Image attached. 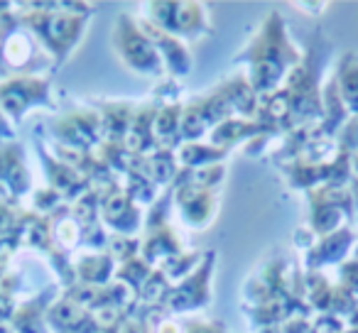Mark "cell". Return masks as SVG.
<instances>
[{"label":"cell","mask_w":358,"mask_h":333,"mask_svg":"<svg viewBox=\"0 0 358 333\" xmlns=\"http://www.w3.org/2000/svg\"><path fill=\"white\" fill-rule=\"evenodd\" d=\"M101 223L120 235H135L143 228L138 204L125 194L120 182L101 196Z\"/></svg>","instance_id":"9"},{"label":"cell","mask_w":358,"mask_h":333,"mask_svg":"<svg viewBox=\"0 0 358 333\" xmlns=\"http://www.w3.org/2000/svg\"><path fill=\"white\" fill-rule=\"evenodd\" d=\"M22 216H25V211L20 209L17 201L0 199V238H13V235H17Z\"/></svg>","instance_id":"34"},{"label":"cell","mask_w":358,"mask_h":333,"mask_svg":"<svg viewBox=\"0 0 358 333\" xmlns=\"http://www.w3.org/2000/svg\"><path fill=\"white\" fill-rule=\"evenodd\" d=\"M118 333H152L150 331V326L143 321V318L138 316V313H130V316L123 318V323H120V331Z\"/></svg>","instance_id":"38"},{"label":"cell","mask_w":358,"mask_h":333,"mask_svg":"<svg viewBox=\"0 0 358 333\" xmlns=\"http://www.w3.org/2000/svg\"><path fill=\"white\" fill-rule=\"evenodd\" d=\"M351 177L358 182V152L351 154Z\"/></svg>","instance_id":"40"},{"label":"cell","mask_w":358,"mask_h":333,"mask_svg":"<svg viewBox=\"0 0 358 333\" xmlns=\"http://www.w3.org/2000/svg\"><path fill=\"white\" fill-rule=\"evenodd\" d=\"M221 89L229 96V103H231V108H234V113H241L248 120H258L260 98L253 91V86H250L248 76H243V74L231 76V79H226L224 84H221Z\"/></svg>","instance_id":"20"},{"label":"cell","mask_w":358,"mask_h":333,"mask_svg":"<svg viewBox=\"0 0 358 333\" xmlns=\"http://www.w3.org/2000/svg\"><path fill=\"white\" fill-rule=\"evenodd\" d=\"M13 138H15V130H13V125L8 123V118L3 115V110H0V140H8V142H10Z\"/></svg>","instance_id":"39"},{"label":"cell","mask_w":358,"mask_h":333,"mask_svg":"<svg viewBox=\"0 0 358 333\" xmlns=\"http://www.w3.org/2000/svg\"><path fill=\"white\" fill-rule=\"evenodd\" d=\"M55 142L69 145V147L91 149L94 152L103 142V130H101V115L94 108H74L69 113L59 115L52 123Z\"/></svg>","instance_id":"7"},{"label":"cell","mask_w":358,"mask_h":333,"mask_svg":"<svg viewBox=\"0 0 358 333\" xmlns=\"http://www.w3.org/2000/svg\"><path fill=\"white\" fill-rule=\"evenodd\" d=\"M172 199L177 201L182 219L192 228H204L211 223L219 209V199L211 189H201L194 184H174L172 186Z\"/></svg>","instance_id":"13"},{"label":"cell","mask_w":358,"mask_h":333,"mask_svg":"<svg viewBox=\"0 0 358 333\" xmlns=\"http://www.w3.org/2000/svg\"><path fill=\"white\" fill-rule=\"evenodd\" d=\"M152 269H155L152 265H150L148 260H143V255H138V258L128 260V262H123L120 267H115L113 279L115 282H123L125 287H130L133 292H138L145 284V279L152 274Z\"/></svg>","instance_id":"31"},{"label":"cell","mask_w":358,"mask_h":333,"mask_svg":"<svg viewBox=\"0 0 358 333\" xmlns=\"http://www.w3.org/2000/svg\"><path fill=\"white\" fill-rule=\"evenodd\" d=\"M182 110L185 105L172 101V103H159L157 113H155L152 123V138L157 149H177L182 145L179 140V120H182Z\"/></svg>","instance_id":"19"},{"label":"cell","mask_w":358,"mask_h":333,"mask_svg":"<svg viewBox=\"0 0 358 333\" xmlns=\"http://www.w3.org/2000/svg\"><path fill=\"white\" fill-rule=\"evenodd\" d=\"M22 27L37 37L55 64H64L84 35L91 6L86 3H25L20 6Z\"/></svg>","instance_id":"2"},{"label":"cell","mask_w":358,"mask_h":333,"mask_svg":"<svg viewBox=\"0 0 358 333\" xmlns=\"http://www.w3.org/2000/svg\"><path fill=\"white\" fill-rule=\"evenodd\" d=\"M182 253V240L174 233V228L167 223H157V225H145L143 228V243H140V255L143 260H148L150 265H159L167 258Z\"/></svg>","instance_id":"14"},{"label":"cell","mask_w":358,"mask_h":333,"mask_svg":"<svg viewBox=\"0 0 358 333\" xmlns=\"http://www.w3.org/2000/svg\"><path fill=\"white\" fill-rule=\"evenodd\" d=\"M148 20L155 22L159 30L169 32L174 37H201L211 35V20L209 13L201 3H192V0H155L148 3Z\"/></svg>","instance_id":"3"},{"label":"cell","mask_w":358,"mask_h":333,"mask_svg":"<svg viewBox=\"0 0 358 333\" xmlns=\"http://www.w3.org/2000/svg\"><path fill=\"white\" fill-rule=\"evenodd\" d=\"M32 191V177L22 147L10 140L0 145V199L20 201Z\"/></svg>","instance_id":"8"},{"label":"cell","mask_w":358,"mask_h":333,"mask_svg":"<svg viewBox=\"0 0 358 333\" xmlns=\"http://www.w3.org/2000/svg\"><path fill=\"white\" fill-rule=\"evenodd\" d=\"M76 282L91 284V287H106L110 284L115 274V262L110 260L108 253H91L84 255L79 262L74 265Z\"/></svg>","instance_id":"21"},{"label":"cell","mask_w":358,"mask_h":333,"mask_svg":"<svg viewBox=\"0 0 358 333\" xmlns=\"http://www.w3.org/2000/svg\"><path fill=\"white\" fill-rule=\"evenodd\" d=\"M103 253L110 255L113 262H128V260L138 258L140 255V240L135 235H120V233H110L106 240V250Z\"/></svg>","instance_id":"33"},{"label":"cell","mask_w":358,"mask_h":333,"mask_svg":"<svg viewBox=\"0 0 358 333\" xmlns=\"http://www.w3.org/2000/svg\"><path fill=\"white\" fill-rule=\"evenodd\" d=\"M185 333H229L224 321H204V318H192L185 323Z\"/></svg>","instance_id":"37"},{"label":"cell","mask_w":358,"mask_h":333,"mask_svg":"<svg viewBox=\"0 0 358 333\" xmlns=\"http://www.w3.org/2000/svg\"><path fill=\"white\" fill-rule=\"evenodd\" d=\"M238 59L250 64L248 81L255 94H258V98L263 101L278 91V86L287 79L289 69H294L302 61V54L289 42L282 15L270 13L265 17L263 27H260V32L255 35V40L245 50V54H241Z\"/></svg>","instance_id":"1"},{"label":"cell","mask_w":358,"mask_h":333,"mask_svg":"<svg viewBox=\"0 0 358 333\" xmlns=\"http://www.w3.org/2000/svg\"><path fill=\"white\" fill-rule=\"evenodd\" d=\"M353 258H358V248H356V253H353Z\"/></svg>","instance_id":"42"},{"label":"cell","mask_w":358,"mask_h":333,"mask_svg":"<svg viewBox=\"0 0 358 333\" xmlns=\"http://www.w3.org/2000/svg\"><path fill=\"white\" fill-rule=\"evenodd\" d=\"M99 115L101 130H103V142L123 145L130 123H133L135 105L125 103V101H103V103H99Z\"/></svg>","instance_id":"18"},{"label":"cell","mask_w":358,"mask_h":333,"mask_svg":"<svg viewBox=\"0 0 358 333\" xmlns=\"http://www.w3.org/2000/svg\"><path fill=\"white\" fill-rule=\"evenodd\" d=\"M214 262H216V253L209 250L201 258L199 267L185 277L182 282H177L174 287H169L167 297L162 299L159 309L169 313H185V311H194L201 309L211 302V274H214Z\"/></svg>","instance_id":"6"},{"label":"cell","mask_w":358,"mask_h":333,"mask_svg":"<svg viewBox=\"0 0 358 333\" xmlns=\"http://www.w3.org/2000/svg\"><path fill=\"white\" fill-rule=\"evenodd\" d=\"M0 54H3L6 69H10V71H20L30 66V61L35 59V45H32L25 27H20V30H15L13 35H8L6 40H3Z\"/></svg>","instance_id":"24"},{"label":"cell","mask_w":358,"mask_h":333,"mask_svg":"<svg viewBox=\"0 0 358 333\" xmlns=\"http://www.w3.org/2000/svg\"><path fill=\"white\" fill-rule=\"evenodd\" d=\"M338 287L346 289L358 302V258H351L338 265Z\"/></svg>","instance_id":"35"},{"label":"cell","mask_w":358,"mask_h":333,"mask_svg":"<svg viewBox=\"0 0 358 333\" xmlns=\"http://www.w3.org/2000/svg\"><path fill=\"white\" fill-rule=\"evenodd\" d=\"M346 318L334 316V313H319V318L312 323V333H346L348 331Z\"/></svg>","instance_id":"36"},{"label":"cell","mask_w":358,"mask_h":333,"mask_svg":"<svg viewBox=\"0 0 358 333\" xmlns=\"http://www.w3.org/2000/svg\"><path fill=\"white\" fill-rule=\"evenodd\" d=\"M226 177V167L224 164H209V167H199V170H185L179 167V175L174 179V184H194L201 186V189H211L219 186ZM172 184V186H174Z\"/></svg>","instance_id":"28"},{"label":"cell","mask_w":358,"mask_h":333,"mask_svg":"<svg viewBox=\"0 0 358 333\" xmlns=\"http://www.w3.org/2000/svg\"><path fill=\"white\" fill-rule=\"evenodd\" d=\"M138 162L145 175L157 186H164V189H169L179 175L177 154L172 149H155V152L145 154V157H138Z\"/></svg>","instance_id":"22"},{"label":"cell","mask_w":358,"mask_h":333,"mask_svg":"<svg viewBox=\"0 0 358 333\" xmlns=\"http://www.w3.org/2000/svg\"><path fill=\"white\" fill-rule=\"evenodd\" d=\"M52 302H55V289H47L30 302L17 304L15 316L10 321L15 333H52V328L47 326V306Z\"/></svg>","instance_id":"17"},{"label":"cell","mask_w":358,"mask_h":333,"mask_svg":"<svg viewBox=\"0 0 358 333\" xmlns=\"http://www.w3.org/2000/svg\"><path fill=\"white\" fill-rule=\"evenodd\" d=\"M113 45L118 50V54L123 57V61L143 76H162L164 64L159 59L157 50L152 47V42L145 37V32L138 27V20L128 13H120L115 17L113 27Z\"/></svg>","instance_id":"4"},{"label":"cell","mask_w":358,"mask_h":333,"mask_svg":"<svg viewBox=\"0 0 358 333\" xmlns=\"http://www.w3.org/2000/svg\"><path fill=\"white\" fill-rule=\"evenodd\" d=\"M201 258H204L201 253H185V250H182V253L174 255V258H167L164 262H159V269H162V274L169 282H182V279L189 277V274L199 267Z\"/></svg>","instance_id":"32"},{"label":"cell","mask_w":358,"mask_h":333,"mask_svg":"<svg viewBox=\"0 0 358 333\" xmlns=\"http://www.w3.org/2000/svg\"><path fill=\"white\" fill-rule=\"evenodd\" d=\"M348 214L341 211L338 206H329V204H317L312 201V214H309V233L314 238H324L329 233H336L338 228H343Z\"/></svg>","instance_id":"26"},{"label":"cell","mask_w":358,"mask_h":333,"mask_svg":"<svg viewBox=\"0 0 358 333\" xmlns=\"http://www.w3.org/2000/svg\"><path fill=\"white\" fill-rule=\"evenodd\" d=\"M196 103H199V110L209 128H216V125L226 123L229 118H236L234 108H231V103H229V96L224 94L221 86L211 91L209 96H204V98H196Z\"/></svg>","instance_id":"27"},{"label":"cell","mask_w":358,"mask_h":333,"mask_svg":"<svg viewBox=\"0 0 358 333\" xmlns=\"http://www.w3.org/2000/svg\"><path fill=\"white\" fill-rule=\"evenodd\" d=\"M169 287H172V284H169V279L162 274V269L155 267L152 274L145 279L143 287L135 292V304H138V306L143 304L145 309H157L159 304H162V299L167 297Z\"/></svg>","instance_id":"29"},{"label":"cell","mask_w":358,"mask_h":333,"mask_svg":"<svg viewBox=\"0 0 358 333\" xmlns=\"http://www.w3.org/2000/svg\"><path fill=\"white\" fill-rule=\"evenodd\" d=\"M206 130H209V125L201 115L199 103L196 101L187 103L185 110H182V120H179V140L182 142H199Z\"/></svg>","instance_id":"30"},{"label":"cell","mask_w":358,"mask_h":333,"mask_svg":"<svg viewBox=\"0 0 358 333\" xmlns=\"http://www.w3.org/2000/svg\"><path fill=\"white\" fill-rule=\"evenodd\" d=\"M353 243H356V233L348 225L338 228L336 233L312 240L307 245V255H304V267H307L304 272H322L327 265L346 262V255L351 253Z\"/></svg>","instance_id":"12"},{"label":"cell","mask_w":358,"mask_h":333,"mask_svg":"<svg viewBox=\"0 0 358 333\" xmlns=\"http://www.w3.org/2000/svg\"><path fill=\"white\" fill-rule=\"evenodd\" d=\"M346 333H358V326H353V328H348Z\"/></svg>","instance_id":"41"},{"label":"cell","mask_w":358,"mask_h":333,"mask_svg":"<svg viewBox=\"0 0 358 333\" xmlns=\"http://www.w3.org/2000/svg\"><path fill=\"white\" fill-rule=\"evenodd\" d=\"M37 152H40V159H42V164H45V175H47V182H50V189L57 191L66 206H71L81 194H86V191L91 189V182L86 179L81 172L71 170L69 164L57 159L55 154H52V149L45 147L40 140H37Z\"/></svg>","instance_id":"11"},{"label":"cell","mask_w":358,"mask_h":333,"mask_svg":"<svg viewBox=\"0 0 358 333\" xmlns=\"http://www.w3.org/2000/svg\"><path fill=\"white\" fill-rule=\"evenodd\" d=\"M32 105H52L50 79L35 74H15L0 81V110L13 123H20Z\"/></svg>","instance_id":"5"},{"label":"cell","mask_w":358,"mask_h":333,"mask_svg":"<svg viewBox=\"0 0 358 333\" xmlns=\"http://www.w3.org/2000/svg\"><path fill=\"white\" fill-rule=\"evenodd\" d=\"M270 133H275V128L260 123V120H248V118H229L226 123L216 125L211 130V145L216 147H236L241 142H248V140L268 138Z\"/></svg>","instance_id":"16"},{"label":"cell","mask_w":358,"mask_h":333,"mask_svg":"<svg viewBox=\"0 0 358 333\" xmlns=\"http://www.w3.org/2000/svg\"><path fill=\"white\" fill-rule=\"evenodd\" d=\"M138 27L145 32V37L152 42L155 50H157L159 59H162V64H164V71H169V74L177 76V79L189 74L194 61H192V54L185 42L179 40V37L169 35V32L159 30L148 17H138Z\"/></svg>","instance_id":"10"},{"label":"cell","mask_w":358,"mask_h":333,"mask_svg":"<svg viewBox=\"0 0 358 333\" xmlns=\"http://www.w3.org/2000/svg\"><path fill=\"white\" fill-rule=\"evenodd\" d=\"M177 164L185 170H199V167H209V164H221L229 157V149L216 147V145H201V142H182L177 149Z\"/></svg>","instance_id":"23"},{"label":"cell","mask_w":358,"mask_h":333,"mask_svg":"<svg viewBox=\"0 0 358 333\" xmlns=\"http://www.w3.org/2000/svg\"><path fill=\"white\" fill-rule=\"evenodd\" d=\"M159 103H143L135 105V115L133 123H130V130L123 140L125 152L135 154V157H145V154L155 152L157 145H155L152 138V123H155V113H157Z\"/></svg>","instance_id":"15"},{"label":"cell","mask_w":358,"mask_h":333,"mask_svg":"<svg viewBox=\"0 0 358 333\" xmlns=\"http://www.w3.org/2000/svg\"><path fill=\"white\" fill-rule=\"evenodd\" d=\"M336 86L338 94H341V101L346 105V110L351 115H358V59L353 54H343L338 59L336 66Z\"/></svg>","instance_id":"25"}]
</instances>
